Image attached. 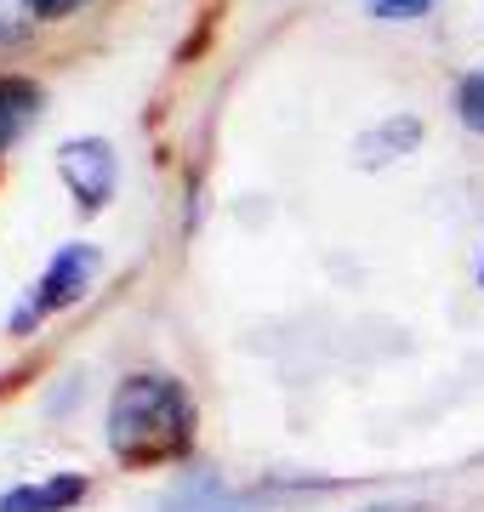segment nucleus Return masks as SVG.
Returning <instances> with one entry per match:
<instances>
[{
	"label": "nucleus",
	"mask_w": 484,
	"mask_h": 512,
	"mask_svg": "<svg viewBox=\"0 0 484 512\" xmlns=\"http://www.w3.org/2000/svg\"><path fill=\"white\" fill-rule=\"evenodd\" d=\"M194 439V404L177 376H126L109 399V450L131 467L183 456Z\"/></svg>",
	"instance_id": "1"
},
{
	"label": "nucleus",
	"mask_w": 484,
	"mask_h": 512,
	"mask_svg": "<svg viewBox=\"0 0 484 512\" xmlns=\"http://www.w3.org/2000/svg\"><path fill=\"white\" fill-rule=\"evenodd\" d=\"M92 268H97V251H92V245H63V251L52 256V268L40 274V285L29 291V302L18 308L12 330H29V325H40L52 308H69V302H80V291H86Z\"/></svg>",
	"instance_id": "2"
},
{
	"label": "nucleus",
	"mask_w": 484,
	"mask_h": 512,
	"mask_svg": "<svg viewBox=\"0 0 484 512\" xmlns=\"http://www.w3.org/2000/svg\"><path fill=\"white\" fill-rule=\"evenodd\" d=\"M57 171H63V183L75 194L86 211H103L114 200V177H120V165H114V148L103 137H75V143L57 148Z\"/></svg>",
	"instance_id": "3"
},
{
	"label": "nucleus",
	"mask_w": 484,
	"mask_h": 512,
	"mask_svg": "<svg viewBox=\"0 0 484 512\" xmlns=\"http://www.w3.org/2000/svg\"><path fill=\"white\" fill-rule=\"evenodd\" d=\"M166 512H257V495L228 490L217 473H188L166 495Z\"/></svg>",
	"instance_id": "4"
},
{
	"label": "nucleus",
	"mask_w": 484,
	"mask_h": 512,
	"mask_svg": "<svg viewBox=\"0 0 484 512\" xmlns=\"http://www.w3.org/2000/svg\"><path fill=\"white\" fill-rule=\"evenodd\" d=\"M416 143H422V120H416V114H388L382 126L359 131L354 160L365 165V171H376V165H388V160H405Z\"/></svg>",
	"instance_id": "5"
},
{
	"label": "nucleus",
	"mask_w": 484,
	"mask_h": 512,
	"mask_svg": "<svg viewBox=\"0 0 484 512\" xmlns=\"http://www.w3.org/2000/svg\"><path fill=\"white\" fill-rule=\"evenodd\" d=\"M80 495H86V478L80 473H57L46 484H18V490L0 495V512H63L75 507Z\"/></svg>",
	"instance_id": "6"
},
{
	"label": "nucleus",
	"mask_w": 484,
	"mask_h": 512,
	"mask_svg": "<svg viewBox=\"0 0 484 512\" xmlns=\"http://www.w3.org/2000/svg\"><path fill=\"white\" fill-rule=\"evenodd\" d=\"M35 109H40L35 86H29V80H12V74H0V148L35 120Z\"/></svg>",
	"instance_id": "7"
},
{
	"label": "nucleus",
	"mask_w": 484,
	"mask_h": 512,
	"mask_svg": "<svg viewBox=\"0 0 484 512\" xmlns=\"http://www.w3.org/2000/svg\"><path fill=\"white\" fill-rule=\"evenodd\" d=\"M456 114H462L467 131H479V137H484V69H473L462 80V92H456Z\"/></svg>",
	"instance_id": "8"
},
{
	"label": "nucleus",
	"mask_w": 484,
	"mask_h": 512,
	"mask_svg": "<svg viewBox=\"0 0 484 512\" xmlns=\"http://www.w3.org/2000/svg\"><path fill=\"white\" fill-rule=\"evenodd\" d=\"M29 23H35V12H29V0H0V46H12V40L29 35Z\"/></svg>",
	"instance_id": "9"
},
{
	"label": "nucleus",
	"mask_w": 484,
	"mask_h": 512,
	"mask_svg": "<svg viewBox=\"0 0 484 512\" xmlns=\"http://www.w3.org/2000/svg\"><path fill=\"white\" fill-rule=\"evenodd\" d=\"M433 0H371V12L382 23H410V18H422Z\"/></svg>",
	"instance_id": "10"
},
{
	"label": "nucleus",
	"mask_w": 484,
	"mask_h": 512,
	"mask_svg": "<svg viewBox=\"0 0 484 512\" xmlns=\"http://www.w3.org/2000/svg\"><path fill=\"white\" fill-rule=\"evenodd\" d=\"M80 0H29V12L35 18H63V12H75Z\"/></svg>",
	"instance_id": "11"
},
{
	"label": "nucleus",
	"mask_w": 484,
	"mask_h": 512,
	"mask_svg": "<svg viewBox=\"0 0 484 512\" xmlns=\"http://www.w3.org/2000/svg\"><path fill=\"white\" fill-rule=\"evenodd\" d=\"M371 512H422V507H371Z\"/></svg>",
	"instance_id": "12"
}]
</instances>
